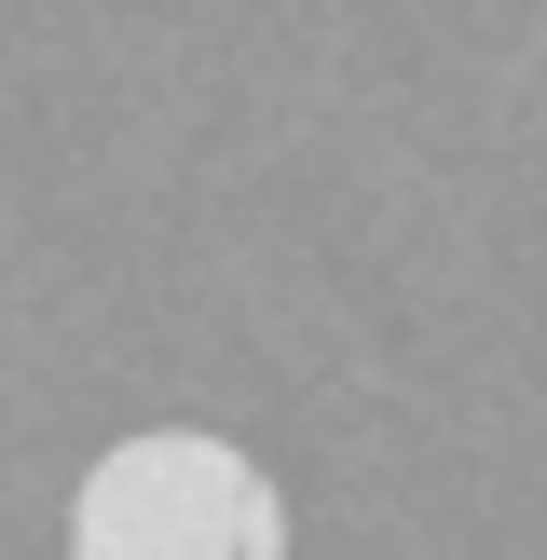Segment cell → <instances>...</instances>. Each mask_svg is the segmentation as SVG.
Listing matches in <instances>:
<instances>
[{"label": "cell", "mask_w": 547, "mask_h": 560, "mask_svg": "<svg viewBox=\"0 0 547 560\" xmlns=\"http://www.w3.org/2000/svg\"><path fill=\"white\" fill-rule=\"evenodd\" d=\"M69 560H288V492L206 424H137L82 465Z\"/></svg>", "instance_id": "1"}]
</instances>
